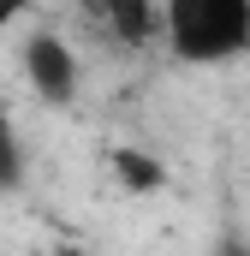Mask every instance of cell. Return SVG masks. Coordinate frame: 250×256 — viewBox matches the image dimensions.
I'll list each match as a JSON object with an SVG mask.
<instances>
[{
    "label": "cell",
    "instance_id": "1",
    "mask_svg": "<svg viewBox=\"0 0 250 256\" xmlns=\"http://www.w3.org/2000/svg\"><path fill=\"white\" fill-rule=\"evenodd\" d=\"M167 30L185 60H226L250 42V0H167Z\"/></svg>",
    "mask_w": 250,
    "mask_h": 256
},
{
    "label": "cell",
    "instance_id": "6",
    "mask_svg": "<svg viewBox=\"0 0 250 256\" xmlns=\"http://www.w3.org/2000/svg\"><path fill=\"white\" fill-rule=\"evenodd\" d=\"M18 12H24V0H0V30H6V24H12Z\"/></svg>",
    "mask_w": 250,
    "mask_h": 256
},
{
    "label": "cell",
    "instance_id": "3",
    "mask_svg": "<svg viewBox=\"0 0 250 256\" xmlns=\"http://www.w3.org/2000/svg\"><path fill=\"white\" fill-rule=\"evenodd\" d=\"M102 12L114 18V30H120L125 42H143V36L161 24V6H155V0H102Z\"/></svg>",
    "mask_w": 250,
    "mask_h": 256
},
{
    "label": "cell",
    "instance_id": "4",
    "mask_svg": "<svg viewBox=\"0 0 250 256\" xmlns=\"http://www.w3.org/2000/svg\"><path fill=\"white\" fill-rule=\"evenodd\" d=\"M114 173H120L125 191H161V185H167L161 161H155V155H143V149H120V155H114Z\"/></svg>",
    "mask_w": 250,
    "mask_h": 256
},
{
    "label": "cell",
    "instance_id": "5",
    "mask_svg": "<svg viewBox=\"0 0 250 256\" xmlns=\"http://www.w3.org/2000/svg\"><path fill=\"white\" fill-rule=\"evenodd\" d=\"M24 179V161H18V137H12V126L0 120V191H12Z\"/></svg>",
    "mask_w": 250,
    "mask_h": 256
},
{
    "label": "cell",
    "instance_id": "2",
    "mask_svg": "<svg viewBox=\"0 0 250 256\" xmlns=\"http://www.w3.org/2000/svg\"><path fill=\"white\" fill-rule=\"evenodd\" d=\"M24 66H30V84H36L42 102H72L78 96V60L60 36H30Z\"/></svg>",
    "mask_w": 250,
    "mask_h": 256
}]
</instances>
